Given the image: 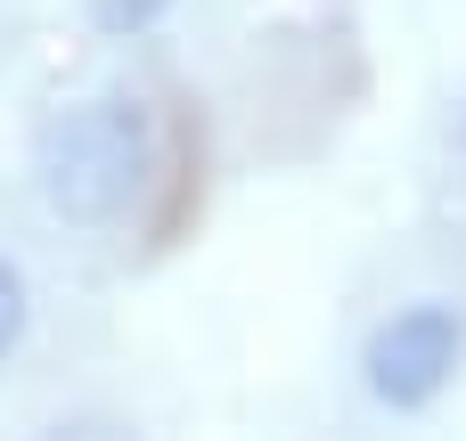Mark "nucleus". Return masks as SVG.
I'll list each match as a JSON object with an SVG mask.
<instances>
[{"mask_svg": "<svg viewBox=\"0 0 466 441\" xmlns=\"http://www.w3.org/2000/svg\"><path fill=\"white\" fill-rule=\"evenodd\" d=\"M33 180L41 205L74 229H106L123 221L147 180H156V123L131 98H74L41 123L33 139Z\"/></svg>", "mask_w": 466, "mask_h": 441, "instance_id": "f257e3e1", "label": "nucleus"}, {"mask_svg": "<svg viewBox=\"0 0 466 441\" xmlns=\"http://www.w3.org/2000/svg\"><path fill=\"white\" fill-rule=\"evenodd\" d=\"M466 360V319L459 303H410V311H393L377 336H369V393L385 401V409H426L451 376H459Z\"/></svg>", "mask_w": 466, "mask_h": 441, "instance_id": "f03ea898", "label": "nucleus"}, {"mask_svg": "<svg viewBox=\"0 0 466 441\" xmlns=\"http://www.w3.org/2000/svg\"><path fill=\"white\" fill-rule=\"evenodd\" d=\"M25 319H33V303H25V270L0 262V360L25 344Z\"/></svg>", "mask_w": 466, "mask_h": 441, "instance_id": "7ed1b4c3", "label": "nucleus"}, {"mask_svg": "<svg viewBox=\"0 0 466 441\" xmlns=\"http://www.w3.org/2000/svg\"><path fill=\"white\" fill-rule=\"evenodd\" d=\"M164 8H172V0H98V25H106V33H147Z\"/></svg>", "mask_w": 466, "mask_h": 441, "instance_id": "20e7f679", "label": "nucleus"}, {"mask_svg": "<svg viewBox=\"0 0 466 441\" xmlns=\"http://www.w3.org/2000/svg\"><path fill=\"white\" fill-rule=\"evenodd\" d=\"M459 147H466V106H459Z\"/></svg>", "mask_w": 466, "mask_h": 441, "instance_id": "39448f33", "label": "nucleus"}]
</instances>
